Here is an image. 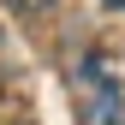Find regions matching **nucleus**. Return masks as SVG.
<instances>
[{"label":"nucleus","mask_w":125,"mask_h":125,"mask_svg":"<svg viewBox=\"0 0 125 125\" xmlns=\"http://www.w3.org/2000/svg\"><path fill=\"white\" fill-rule=\"evenodd\" d=\"M72 101L83 125H125V72L113 54L89 48L72 72Z\"/></svg>","instance_id":"1"},{"label":"nucleus","mask_w":125,"mask_h":125,"mask_svg":"<svg viewBox=\"0 0 125 125\" xmlns=\"http://www.w3.org/2000/svg\"><path fill=\"white\" fill-rule=\"evenodd\" d=\"M12 12H42V6H54V0H6Z\"/></svg>","instance_id":"2"},{"label":"nucleus","mask_w":125,"mask_h":125,"mask_svg":"<svg viewBox=\"0 0 125 125\" xmlns=\"http://www.w3.org/2000/svg\"><path fill=\"white\" fill-rule=\"evenodd\" d=\"M107 6H113V12H125V0H107Z\"/></svg>","instance_id":"3"}]
</instances>
